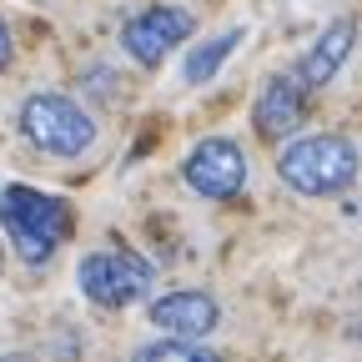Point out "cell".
I'll return each mask as SVG.
<instances>
[{
  "instance_id": "cell-7",
  "label": "cell",
  "mask_w": 362,
  "mask_h": 362,
  "mask_svg": "<svg viewBox=\"0 0 362 362\" xmlns=\"http://www.w3.org/2000/svg\"><path fill=\"white\" fill-rule=\"evenodd\" d=\"M151 322H156V332H166V337H187V342H197V337L216 332L221 307H216V297H206V292L181 287V292H166V297L151 302Z\"/></svg>"
},
{
  "instance_id": "cell-9",
  "label": "cell",
  "mask_w": 362,
  "mask_h": 362,
  "mask_svg": "<svg viewBox=\"0 0 362 362\" xmlns=\"http://www.w3.org/2000/svg\"><path fill=\"white\" fill-rule=\"evenodd\" d=\"M352 40H357V25L342 16V21H332L322 35L312 40V51L302 56V66H297V81L307 86V90H322L337 71H342V61L352 56Z\"/></svg>"
},
{
  "instance_id": "cell-10",
  "label": "cell",
  "mask_w": 362,
  "mask_h": 362,
  "mask_svg": "<svg viewBox=\"0 0 362 362\" xmlns=\"http://www.w3.org/2000/svg\"><path fill=\"white\" fill-rule=\"evenodd\" d=\"M242 40H247V30H237V25H232V30H221V35H211L206 45H197V51L187 56V66H181V76H187L192 86H202V81H211V76L221 71V61H226V56H232V51H237V45H242Z\"/></svg>"
},
{
  "instance_id": "cell-12",
  "label": "cell",
  "mask_w": 362,
  "mask_h": 362,
  "mask_svg": "<svg viewBox=\"0 0 362 362\" xmlns=\"http://www.w3.org/2000/svg\"><path fill=\"white\" fill-rule=\"evenodd\" d=\"M11 66V30H6V21H0V71Z\"/></svg>"
},
{
  "instance_id": "cell-2",
  "label": "cell",
  "mask_w": 362,
  "mask_h": 362,
  "mask_svg": "<svg viewBox=\"0 0 362 362\" xmlns=\"http://www.w3.org/2000/svg\"><path fill=\"white\" fill-rule=\"evenodd\" d=\"M357 166H362L357 146L347 141V136H332V131L297 136L292 146H282V161H277L282 181L292 192H302V197H337V192H347L357 181Z\"/></svg>"
},
{
  "instance_id": "cell-11",
  "label": "cell",
  "mask_w": 362,
  "mask_h": 362,
  "mask_svg": "<svg viewBox=\"0 0 362 362\" xmlns=\"http://www.w3.org/2000/svg\"><path fill=\"white\" fill-rule=\"evenodd\" d=\"M131 362H221L216 352L187 342V337H161V342H146V347H136Z\"/></svg>"
},
{
  "instance_id": "cell-3",
  "label": "cell",
  "mask_w": 362,
  "mask_h": 362,
  "mask_svg": "<svg viewBox=\"0 0 362 362\" xmlns=\"http://www.w3.org/2000/svg\"><path fill=\"white\" fill-rule=\"evenodd\" d=\"M21 131L25 141L45 156H81L96 146V121L90 111L61 90H35V96L21 106Z\"/></svg>"
},
{
  "instance_id": "cell-5",
  "label": "cell",
  "mask_w": 362,
  "mask_h": 362,
  "mask_svg": "<svg viewBox=\"0 0 362 362\" xmlns=\"http://www.w3.org/2000/svg\"><path fill=\"white\" fill-rule=\"evenodd\" d=\"M181 181L206 202H232L247 187V151L226 136H206L181 161Z\"/></svg>"
},
{
  "instance_id": "cell-13",
  "label": "cell",
  "mask_w": 362,
  "mask_h": 362,
  "mask_svg": "<svg viewBox=\"0 0 362 362\" xmlns=\"http://www.w3.org/2000/svg\"><path fill=\"white\" fill-rule=\"evenodd\" d=\"M357 337H362V317H357Z\"/></svg>"
},
{
  "instance_id": "cell-8",
  "label": "cell",
  "mask_w": 362,
  "mask_h": 362,
  "mask_svg": "<svg viewBox=\"0 0 362 362\" xmlns=\"http://www.w3.org/2000/svg\"><path fill=\"white\" fill-rule=\"evenodd\" d=\"M307 116V86L297 76H272L262 86V96L252 106V126L267 136V141H282V136H292Z\"/></svg>"
},
{
  "instance_id": "cell-4",
  "label": "cell",
  "mask_w": 362,
  "mask_h": 362,
  "mask_svg": "<svg viewBox=\"0 0 362 362\" xmlns=\"http://www.w3.org/2000/svg\"><path fill=\"white\" fill-rule=\"evenodd\" d=\"M76 282L96 307H131L151 292V262H141L126 247L121 252H90L76 267Z\"/></svg>"
},
{
  "instance_id": "cell-6",
  "label": "cell",
  "mask_w": 362,
  "mask_h": 362,
  "mask_svg": "<svg viewBox=\"0 0 362 362\" xmlns=\"http://www.w3.org/2000/svg\"><path fill=\"white\" fill-rule=\"evenodd\" d=\"M187 35H192V16L181 11V6H151V11H141V16L126 21L121 45L131 51L136 66H161Z\"/></svg>"
},
{
  "instance_id": "cell-1",
  "label": "cell",
  "mask_w": 362,
  "mask_h": 362,
  "mask_svg": "<svg viewBox=\"0 0 362 362\" xmlns=\"http://www.w3.org/2000/svg\"><path fill=\"white\" fill-rule=\"evenodd\" d=\"M0 226L25 267H45L71 232V211L61 197L35 187H0Z\"/></svg>"
}]
</instances>
